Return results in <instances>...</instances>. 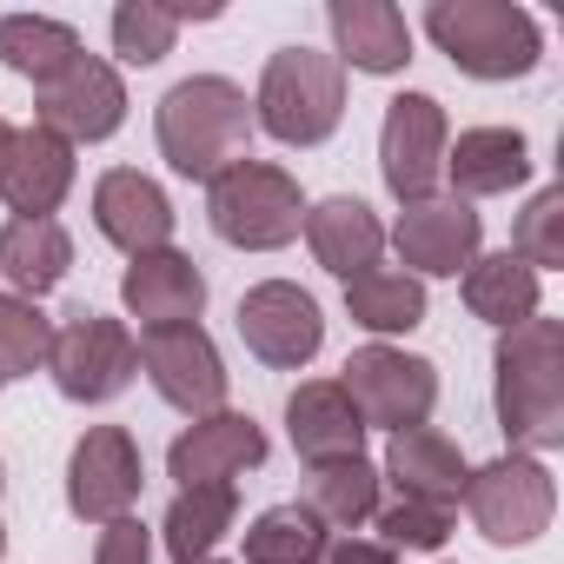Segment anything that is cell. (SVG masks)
Segmentation results:
<instances>
[{
  "mask_svg": "<svg viewBox=\"0 0 564 564\" xmlns=\"http://www.w3.org/2000/svg\"><path fill=\"white\" fill-rule=\"evenodd\" d=\"M478 239H485V219L465 199H438V193L412 199L392 226V246L412 279H458L478 259Z\"/></svg>",
  "mask_w": 564,
  "mask_h": 564,
  "instance_id": "14",
  "label": "cell"
},
{
  "mask_svg": "<svg viewBox=\"0 0 564 564\" xmlns=\"http://www.w3.org/2000/svg\"><path fill=\"white\" fill-rule=\"evenodd\" d=\"M0 485H8V465H0Z\"/></svg>",
  "mask_w": 564,
  "mask_h": 564,
  "instance_id": "40",
  "label": "cell"
},
{
  "mask_svg": "<svg viewBox=\"0 0 564 564\" xmlns=\"http://www.w3.org/2000/svg\"><path fill=\"white\" fill-rule=\"evenodd\" d=\"M232 518H239V491H232V485H193V491H180V498L166 505L160 544H166L173 564H199V557H213V544L232 531Z\"/></svg>",
  "mask_w": 564,
  "mask_h": 564,
  "instance_id": "26",
  "label": "cell"
},
{
  "mask_svg": "<svg viewBox=\"0 0 564 564\" xmlns=\"http://www.w3.org/2000/svg\"><path fill=\"white\" fill-rule=\"evenodd\" d=\"M140 445L127 425H87L74 458H67V511L87 518V524H113V518H133L140 505Z\"/></svg>",
  "mask_w": 564,
  "mask_h": 564,
  "instance_id": "10",
  "label": "cell"
},
{
  "mask_svg": "<svg viewBox=\"0 0 564 564\" xmlns=\"http://www.w3.org/2000/svg\"><path fill=\"white\" fill-rule=\"evenodd\" d=\"M425 34L471 80H524L544 54L538 21L524 8H511V0H432Z\"/></svg>",
  "mask_w": 564,
  "mask_h": 564,
  "instance_id": "3",
  "label": "cell"
},
{
  "mask_svg": "<svg viewBox=\"0 0 564 564\" xmlns=\"http://www.w3.org/2000/svg\"><path fill=\"white\" fill-rule=\"evenodd\" d=\"M80 34L67 21H47V14H0V67L28 74L34 87H47L67 61H80Z\"/></svg>",
  "mask_w": 564,
  "mask_h": 564,
  "instance_id": "28",
  "label": "cell"
},
{
  "mask_svg": "<svg viewBox=\"0 0 564 564\" xmlns=\"http://www.w3.org/2000/svg\"><path fill=\"white\" fill-rule=\"evenodd\" d=\"M74 193V147L47 127H14L8 166H0V199L14 219H54Z\"/></svg>",
  "mask_w": 564,
  "mask_h": 564,
  "instance_id": "17",
  "label": "cell"
},
{
  "mask_svg": "<svg viewBox=\"0 0 564 564\" xmlns=\"http://www.w3.org/2000/svg\"><path fill=\"white\" fill-rule=\"evenodd\" d=\"M120 120H127V87H120V74L100 54L67 61L41 87V107H34V127L61 133L67 147L74 140H107V133H120Z\"/></svg>",
  "mask_w": 564,
  "mask_h": 564,
  "instance_id": "13",
  "label": "cell"
},
{
  "mask_svg": "<svg viewBox=\"0 0 564 564\" xmlns=\"http://www.w3.org/2000/svg\"><path fill=\"white\" fill-rule=\"evenodd\" d=\"M300 232H306L313 259H319L326 272H339V279L372 272L379 252H386V226H379V213H372L366 199H352V193L306 206V226H300Z\"/></svg>",
  "mask_w": 564,
  "mask_h": 564,
  "instance_id": "23",
  "label": "cell"
},
{
  "mask_svg": "<svg viewBox=\"0 0 564 564\" xmlns=\"http://www.w3.org/2000/svg\"><path fill=\"white\" fill-rule=\"evenodd\" d=\"M445 147H452V127H445V107L432 94H399L386 107V127H379V173L392 186L399 206L412 199H432V186L445 180Z\"/></svg>",
  "mask_w": 564,
  "mask_h": 564,
  "instance_id": "11",
  "label": "cell"
},
{
  "mask_svg": "<svg viewBox=\"0 0 564 564\" xmlns=\"http://www.w3.org/2000/svg\"><path fill=\"white\" fill-rule=\"evenodd\" d=\"M8 147H14V127H8V120H0V166H8Z\"/></svg>",
  "mask_w": 564,
  "mask_h": 564,
  "instance_id": "37",
  "label": "cell"
},
{
  "mask_svg": "<svg viewBox=\"0 0 564 564\" xmlns=\"http://www.w3.org/2000/svg\"><path fill=\"white\" fill-rule=\"evenodd\" d=\"M326 544L333 538L306 505H272L246 524V564H319Z\"/></svg>",
  "mask_w": 564,
  "mask_h": 564,
  "instance_id": "30",
  "label": "cell"
},
{
  "mask_svg": "<svg viewBox=\"0 0 564 564\" xmlns=\"http://www.w3.org/2000/svg\"><path fill=\"white\" fill-rule=\"evenodd\" d=\"M346 120V67L319 47H279L259 74L252 127H265L279 147H319Z\"/></svg>",
  "mask_w": 564,
  "mask_h": 564,
  "instance_id": "4",
  "label": "cell"
},
{
  "mask_svg": "<svg viewBox=\"0 0 564 564\" xmlns=\"http://www.w3.org/2000/svg\"><path fill=\"white\" fill-rule=\"evenodd\" d=\"M206 219L226 246L239 252H279L293 246L306 226V193L286 166H265V160H239L206 186Z\"/></svg>",
  "mask_w": 564,
  "mask_h": 564,
  "instance_id": "5",
  "label": "cell"
},
{
  "mask_svg": "<svg viewBox=\"0 0 564 564\" xmlns=\"http://www.w3.org/2000/svg\"><path fill=\"white\" fill-rule=\"evenodd\" d=\"M326 28L339 41V67H359V74H405L412 61V28L392 0H333L326 8Z\"/></svg>",
  "mask_w": 564,
  "mask_h": 564,
  "instance_id": "21",
  "label": "cell"
},
{
  "mask_svg": "<svg viewBox=\"0 0 564 564\" xmlns=\"http://www.w3.org/2000/svg\"><path fill=\"white\" fill-rule=\"evenodd\" d=\"M265 465V432L246 419V412H213V419H193L173 452H166V471L180 478V491L193 485H232L239 471Z\"/></svg>",
  "mask_w": 564,
  "mask_h": 564,
  "instance_id": "16",
  "label": "cell"
},
{
  "mask_svg": "<svg viewBox=\"0 0 564 564\" xmlns=\"http://www.w3.org/2000/svg\"><path fill=\"white\" fill-rule=\"evenodd\" d=\"M74 265V239L61 219H8L0 226V272H8L14 300H47Z\"/></svg>",
  "mask_w": 564,
  "mask_h": 564,
  "instance_id": "24",
  "label": "cell"
},
{
  "mask_svg": "<svg viewBox=\"0 0 564 564\" xmlns=\"http://www.w3.org/2000/svg\"><path fill=\"white\" fill-rule=\"evenodd\" d=\"M94 564H153V531H147L140 518H113V524H100V551H94Z\"/></svg>",
  "mask_w": 564,
  "mask_h": 564,
  "instance_id": "35",
  "label": "cell"
},
{
  "mask_svg": "<svg viewBox=\"0 0 564 564\" xmlns=\"http://www.w3.org/2000/svg\"><path fill=\"white\" fill-rule=\"evenodd\" d=\"M386 478H392L399 498H412V505L458 511L471 465H465V452H458L438 425H412V432H392V445H386Z\"/></svg>",
  "mask_w": 564,
  "mask_h": 564,
  "instance_id": "19",
  "label": "cell"
},
{
  "mask_svg": "<svg viewBox=\"0 0 564 564\" xmlns=\"http://www.w3.org/2000/svg\"><path fill=\"white\" fill-rule=\"evenodd\" d=\"M511 252L531 265V272H551L564 265V193L544 186L524 213H518V232H511Z\"/></svg>",
  "mask_w": 564,
  "mask_h": 564,
  "instance_id": "33",
  "label": "cell"
},
{
  "mask_svg": "<svg viewBox=\"0 0 564 564\" xmlns=\"http://www.w3.org/2000/svg\"><path fill=\"white\" fill-rule=\"evenodd\" d=\"M346 313H352V326H366L379 339L412 333V326H425V279L392 272V265H372V272L346 279Z\"/></svg>",
  "mask_w": 564,
  "mask_h": 564,
  "instance_id": "27",
  "label": "cell"
},
{
  "mask_svg": "<svg viewBox=\"0 0 564 564\" xmlns=\"http://www.w3.org/2000/svg\"><path fill=\"white\" fill-rule=\"evenodd\" d=\"M239 339L259 366L272 372H300L319 359L326 346V319H319V300L300 293L293 279H265V286H252L239 300Z\"/></svg>",
  "mask_w": 564,
  "mask_h": 564,
  "instance_id": "9",
  "label": "cell"
},
{
  "mask_svg": "<svg viewBox=\"0 0 564 564\" xmlns=\"http://www.w3.org/2000/svg\"><path fill=\"white\" fill-rule=\"evenodd\" d=\"M173 34H180V8H160V0H120V8H113V54L127 67L166 61Z\"/></svg>",
  "mask_w": 564,
  "mask_h": 564,
  "instance_id": "32",
  "label": "cell"
},
{
  "mask_svg": "<svg viewBox=\"0 0 564 564\" xmlns=\"http://www.w3.org/2000/svg\"><path fill=\"white\" fill-rule=\"evenodd\" d=\"M0 557H8V524H0Z\"/></svg>",
  "mask_w": 564,
  "mask_h": 564,
  "instance_id": "38",
  "label": "cell"
},
{
  "mask_svg": "<svg viewBox=\"0 0 564 564\" xmlns=\"http://www.w3.org/2000/svg\"><path fill=\"white\" fill-rule=\"evenodd\" d=\"M465 306H471V319L511 333V326L538 319V272L518 252H485L465 265Z\"/></svg>",
  "mask_w": 564,
  "mask_h": 564,
  "instance_id": "25",
  "label": "cell"
},
{
  "mask_svg": "<svg viewBox=\"0 0 564 564\" xmlns=\"http://www.w3.org/2000/svg\"><path fill=\"white\" fill-rule=\"evenodd\" d=\"M379 518V544L386 551H438L445 538H452V511H432V505H412V498H399V505H386V511H372Z\"/></svg>",
  "mask_w": 564,
  "mask_h": 564,
  "instance_id": "34",
  "label": "cell"
},
{
  "mask_svg": "<svg viewBox=\"0 0 564 564\" xmlns=\"http://www.w3.org/2000/svg\"><path fill=\"white\" fill-rule=\"evenodd\" d=\"M445 180H452V199H491V193H511L531 180V147L518 127H471L445 147Z\"/></svg>",
  "mask_w": 564,
  "mask_h": 564,
  "instance_id": "22",
  "label": "cell"
},
{
  "mask_svg": "<svg viewBox=\"0 0 564 564\" xmlns=\"http://www.w3.org/2000/svg\"><path fill=\"white\" fill-rule=\"evenodd\" d=\"M153 133H160V153H166L173 173L213 186L226 166L252 160V107H246V87H232L219 74H193V80H180L160 100Z\"/></svg>",
  "mask_w": 564,
  "mask_h": 564,
  "instance_id": "2",
  "label": "cell"
},
{
  "mask_svg": "<svg viewBox=\"0 0 564 564\" xmlns=\"http://www.w3.org/2000/svg\"><path fill=\"white\" fill-rule=\"evenodd\" d=\"M94 226H100V239H113L127 259H140V252L173 246V199H166V186L147 180L140 166H113V173H100V186H94Z\"/></svg>",
  "mask_w": 564,
  "mask_h": 564,
  "instance_id": "15",
  "label": "cell"
},
{
  "mask_svg": "<svg viewBox=\"0 0 564 564\" xmlns=\"http://www.w3.org/2000/svg\"><path fill=\"white\" fill-rule=\"evenodd\" d=\"M458 505L471 511V524H478L485 544H505V551H511V544H531V538L551 531L557 485H551L544 458L505 452V458H491V465H478V471L465 478V498H458Z\"/></svg>",
  "mask_w": 564,
  "mask_h": 564,
  "instance_id": "6",
  "label": "cell"
},
{
  "mask_svg": "<svg viewBox=\"0 0 564 564\" xmlns=\"http://www.w3.org/2000/svg\"><path fill=\"white\" fill-rule=\"evenodd\" d=\"M47 372L54 386L74 399V405H107L133 386L140 372V339L107 319V313H74L61 333H54V352H47Z\"/></svg>",
  "mask_w": 564,
  "mask_h": 564,
  "instance_id": "7",
  "label": "cell"
},
{
  "mask_svg": "<svg viewBox=\"0 0 564 564\" xmlns=\"http://www.w3.org/2000/svg\"><path fill=\"white\" fill-rule=\"evenodd\" d=\"M140 366L153 379V392L186 412V419H213L226 412V366H219V346L206 339V326H153L140 333Z\"/></svg>",
  "mask_w": 564,
  "mask_h": 564,
  "instance_id": "12",
  "label": "cell"
},
{
  "mask_svg": "<svg viewBox=\"0 0 564 564\" xmlns=\"http://www.w3.org/2000/svg\"><path fill=\"white\" fill-rule=\"evenodd\" d=\"M47 352H54V326H47V313H41L34 300L0 293V386L41 372Z\"/></svg>",
  "mask_w": 564,
  "mask_h": 564,
  "instance_id": "31",
  "label": "cell"
},
{
  "mask_svg": "<svg viewBox=\"0 0 564 564\" xmlns=\"http://www.w3.org/2000/svg\"><path fill=\"white\" fill-rule=\"evenodd\" d=\"M120 300H127V313H133L147 333H153V326H193V319L206 313V272H199L186 252L160 246V252H140V259L127 265Z\"/></svg>",
  "mask_w": 564,
  "mask_h": 564,
  "instance_id": "18",
  "label": "cell"
},
{
  "mask_svg": "<svg viewBox=\"0 0 564 564\" xmlns=\"http://www.w3.org/2000/svg\"><path fill=\"white\" fill-rule=\"evenodd\" d=\"M491 372H498V425H505L511 452L538 458V452L564 445V326L538 313V319L498 333Z\"/></svg>",
  "mask_w": 564,
  "mask_h": 564,
  "instance_id": "1",
  "label": "cell"
},
{
  "mask_svg": "<svg viewBox=\"0 0 564 564\" xmlns=\"http://www.w3.org/2000/svg\"><path fill=\"white\" fill-rule=\"evenodd\" d=\"M339 386H346L352 412L366 419V432H372V425L412 432V425H425L432 405H438V366L419 359V352H399V346H359V352L346 359V379H339Z\"/></svg>",
  "mask_w": 564,
  "mask_h": 564,
  "instance_id": "8",
  "label": "cell"
},
{
  "mask_svg": "<svg viewBox=\"0 0 564 564\" xmlns=\"http://www.w3.org/2000/svg\"><path fill=\"white\" fill-rule=\"evenodd\" d=\"M286 432H293V452H300L306 465L366 458V419L352 412V399H346L339 379H306V386L286 399Z\"/></svg>",
  "mask_w": 564,
  "mask_h": 564,
  "instance_id": "20",
  "label": "cell"
},
{
  "mask_svg": "<svg viewBox=\"0 0 564 564\" xmlns=\"http://www.w3.org/2000/svg\"><path fill=\"white\" fill-rule=\"evenodd\" d=\"M199 564H226V557H199Z\"/></svg>",
  "mask_w": 564,
  "mask_h": 564,
  "instance_id": "39",
  "label": "cell"
},
{
  "mask_svg": "<svg viewBox=\"0 0 564 564\" xmlns=\"http://www.w3.org/2000/svg\"><path fill=\"white\" fill-rule=\"evenodd\" d=\"M306 511L333 531H352L379 511V471L366 458H333L306 471Z\"/></svg>",
  "mask_w": 564,
  "mask_h": 564,
  "instance_id": "29",
  "label": "cell"
},
{
  "mask_svg": "<svg viewBox=\"0 0 564 564\" xmlns=\"http://www.w3.org/2000/svg\"><path fill=\"white\" fill-rule=\"evenodd\" d=\"M319 564H399V551H386L372 538H339V544L319 551Z\"/></svg>",
  "mask_w": 564,
  "mask_h": 564,
  "instance_id": "36",
  "label": "cell"
}]
</instances>
